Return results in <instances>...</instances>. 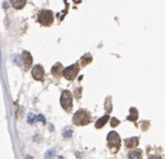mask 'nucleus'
I'll return each mask as SVG.
<instances>
[{
    "instance_id": "obj_12",
    "label": "nucleus",
    "mask_w": 165,
    "mask_h": 159,
    "mask_svg": "<svg viewBox=\"0 0 165 159\" xmlns=\"http://www.w3.org/2000/svg\"><path fill=\"white\" fill-rule=\"evenodd\" d=\"M129 112L132 114H129L128 116H127V120H131V121H136V119H137V116H138V111L134 109V107H131V110Z\"/></svg>"
},
{
    "instance_id": "obj_19",
    "label": "nucleus",
    "mask_w": 165,
    "mask_h": 159,
    "mask_svg": "<svg viewBox=\"0 0 165 159\" xmlns=\"http://www.w3.org/2000/svg\"><path fill=\"white\" fill-rule=\"evenodd\" d=\"M148 159H161V157L159 156H149Z\"/></svg>"
},
{
    "instance_id": "obj_3",
    "label": "nucleus",
    "mask_w": 165,
    "mask_h": 159,
    "mask_svg": "<svg viewBox=\"0 0 165 159\" xmlns=\"http://www.w3.org/2000/svg\"><path fill=\"white\" fill-rule=\"evenodd\" d=\"M60 104H62L63 109L65 111L69 112L73 107V96H72V93L69 91H64L62 97H60Z\"/></svg>"
},
{
    "instance_id": "obj_7",
    "label": "nucleus",
    "mask_w": 165,
    "mask_h": 159,
    "mask_svg": "<svg viewBox=\"0 0 165 159\" xmlns=\"http://www.w3.org/2000/svg\"><path fill=\"white\" fill-rule=\"evenodd\" d=\"M23 56V65H25V69H28L31 66V63H32V57L29 52H23L22 54Z\"/></svg>"
},
{
    "instance_id": "obj_10",
    "label": "nucleus",
    "mask_w": 165,
    "mask_h": 159,
    "mask_svg": "<svg viewBox=\"0 0 165 159\" xmlns=\"http://www.w3.org/2000/svg\"><path fill=\"white\" fill-rule=\"evenodd\" d=\"M10 2L15 9H21L25 7L27 0H10Z\"/></svg>"
},
{
    "instance_id": "obj_13",
    "label": "nucleus",
    "mask_w": 165,
    "mask_h": 159,
    "mask_svg": "<svg viewBox=\"0 0 165 159\" xmlns=\"http://www.w3.org/2000/svg\"><path fill=\"white\" fill-rule=\"evenodd\" d=\"M128 159H142V152L139 150H133L129 152Z\"/></svg>"
},
{
    "instance_id": "obj_9",
    "label": "nucleus",
    "mask_w": 165,
    "mask_h": 159,
    "mask_svg": "<svg viewBox=\"0 0 165 159\" xmlns=\"http://www.w3.org/2000/svg\"><path fill=\"white\" fill-rule=\"evenodd\" d=\"M138 144V139L137 138H128L125 140V146L127 148H134Z\"/></svg>"
},
{
    "instance_id": "obj_16",
    "label": "nucleus",
    "mask_w": 165,
    "mask_h": 159,
    "mask_svg": "<svg viewBox=\"0 0 165 159\" xmlns=\"http://www.w3.org/2000/svg\"><path fill=\"white\" fill-rule=\"evenodd\" d=\"M63 135L65 138H70L73 135V130L72 129H69V128H67V129H65V131L63 132Z\"/></svg>"
},
{
    "instance_id": "obj_2",
    "label": "nucleus",
    "mask_w": 165,
    "mask_h": 159,
    "mask_svg": "<svg viewBox=\"0 0 165 159\" xmlns=\"http://www.w3.org/2000/svg\"><path fill=\"white\" fill-rule=\"evenodd\" d=\"M107 141H108V147L112 149L113 152H116L121 147V138L118 133L112 131L107 135Z\"/></svg>"
},
{
    "instance_id": "obj_5",
    "label": "nucleus",
    "mask_w": 165,
    "mask_h": 159,
    "mask_svg": "<svg viewBox=\"0 0 165 159\" xmlns=\"http://www.w3.org/2000/svg\"><path fill=\"white\" fill-rule=\"evenodd\" d=\"M78 72H79L78 64H73V65H70V66H68L67 68H65L63 74H64V76L67 80H74L75 77L77 76Z\"/></svg>"
},
{
    "instance_id": "obj_15",
    "label": "nucleus",
    "mask_w": 165,
    "mask_h": 159,
    "mask_svg": "<svg viewBox=\"0 0 165 159\" xmlns=\"http://www.w3.org/2000/svg\"><path fill=\"white\" fill-rule=\"evenodd\" d=\"M91 62H92V57L89 55L84 56V57L82 58V64L84 65V66H85V65H87L88 63H91Z\"/></svg>"
},
{
    "instance_id": "obj_18",
    "label": "nucleus",
    "mask_w": 165,
    "mask_h": 159,
    "mask_svg": "<svg viewBox=\"0 0 165 159\" xmlns=\"http://www.w3.org/2000/svg\"><path fill=\"white\" fill-rule=\"evenodd\" d=\"M118 123H119V121L117 120L116 118H113V119H112V121H111L112 127H116V125H118Z\"/></svg>"
},
{
    "instance_id": "obj_20",
    "label": "nucleus",
    "mask_w": 165,
    "mask_h": 159,
    "mask_svg": "<svg viewBox=\"0 0 165 159\" xmlns=\"http://www.w3.org/2000/svg\"><path fill=\"white\" fill-rule=\"evenodd\" d=\"M26 159H34V158H32L31 156H27V157H26Z\"/></svg>"
},
{
    "instance_id": "obj_4",
    "label": "nucleus",
    "mask_w": 165,
    "mask_h": 159,
    "mask_svg": "<svg viewBox=\"0 0 165 159\" xmlns=\"http://www.w3.org/2000/svg\"><path fill=\"white\" fill-rule=\"evenodd\" d=\"M38 21L44 26H50L54 22V16L50 10H42L38 16Z\"/></svg>"
},
{
    "instance_id": "obj_14",
    "label": "nucleus",
    "mask_w": 165,
    "mask_h": 159,
    "mask_svg": "<svg viewBox=\"0 0 165 159\" xmlns=\"http://www.w3.org/2000/svg\"><path fill=\"white\" fill-rule=\"evenodd\" d=\"M55 158V150L54 149H49L48 151L45 153V159H54Z\"/></svg>"
},
{
    "instance_id": "obj_1",
    "label": "nucleus",
    "mask_w": 165,
    "mask_h": 159,
    "mask_svg": "<svg viewBox=\"0 0 165 159\" xmlns=\"http://www.w3.org/2000/svg\"><path fill=\"white\" fill-rule=\"evenodd\" d=\"M74 123L77 124V125H85V124H88L91 122V115L87 111L85 110H78L76 113L74 115Z\"/></svg>"
},
{
    "instance_id": "obj_8",
    "label": "nucleus",
    "mask_w": 165,
    "mask_h": 159,
    "mask_svg": "<svg viewBox=\"0 0 165 159\" xmlns=\"http://www.w3.org/2000/svg\"><path fill=\"white\" fill-rule=\"evenodd\" d=\"M51 74H53L54 76L56 77H59L60 75L63 74V66H62V64L60 63H56L53 68H51Z\"/></svg>"
},
{
    "instance_id": "obj_6",
    "label": "nucleus",
    "mask_w": 165,
    "mask_h": 159,
    "mask_svg": "<svg viewBox=\"0 0 165 159\" xmlns=\"http://www.w3.org/2000/svg\"><path fill=\"white\" fill-rule=\"evenodd\" d=\"M31 74L34 76V78L37 80V81H42L45 76V71L41 65H35L31 69Z\"/></svg>"
},
{
    "instance_id": "obj_17",
    "label": "nucleus",
    "mask_w": 165,
    "mask_h": 159,
    "mask_svg": "<svg viewBox=\"0 0 165 159\" xmlns=\"http://www.w3.org/2000/svg\"><path fill=\"white\" fill-rule=\"evenodd\" d=\"M106 110H107V112H111L112 111V105H111V99L108 97V99L106 100Z\"/></svg>"
},
{
    "instance_id": "obj_11",
    "label": "nucleus",
    "mask_w": 165,
    "mask_h": 159,
    "mask_svg": "<svg viewBox=\"0 0 165 159\" xmlns=\"http://www.w3.org/2000/svg\"><path fill=\"white\" fill-rule=\"evenodd\" d=\"M108 119H109V116H108V114H106V115H104L103 118H101L99 120H97V122H96V128H102V127H104L105 125V123L108 121Z\"/></svg>"
}]
</instances>
